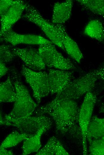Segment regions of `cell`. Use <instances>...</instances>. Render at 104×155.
Returning a JSON list of instances; mask_svg holds the SVG:
<instances>
[{"label":"cell","mask_w":104,"mask_h":155,"mask_svg":"<svg viewBox=\"0 0 104 155\" xmlns=\"http://www.w3.org/2000/svg\"><path fill=\"white\" fill-rule=\"evenodd\" d=\"M79 109L74 100H66L56 104L47 114L54 120L57 131L62 134H68L82 142L79 123Z\"/></svg>","instance_id":"1"},{"label":"cell","mask_w":104,"mask_h":155,"mask_svg":"<svg viewBox=\"0 0 104 155\" xmlns=\"http://www.w3.org/2000/svg\"><path fill=\"white\" fill-rule=\"evenodd\" d=\"M99 79L97 69L91 71L82 76L70 81L50 103L54 105L66 100L78 99L91 92Z\"/></svg>","instance_id":"2"},{"label":"cell","mask_w":104,"mask_h":155,"mask_svg":"<svg viewBox=\"0 0 104 155\" xmlns=\"http://www.w3.org/2000/svg\"><path fill=\"white\" fill-rule=\"evenodd\" d=\"M11 73L10 76L16 89V97L12 111L5 115L14 119L30 116L33 113L38 105L32 98L17 72L13 69Z\"/></svg>","instance_id":"3"},{"label":"cell","mask_w":104,"mask_h":155,"mask_svg":"<svg viewBox=\"0 0 104 155\" xmlns=\"http://www.w3.org/2000/svg\"><path fill=\"white\" fill-rule=\"evenodd\" d=\"M21 72L31 88L33 97L37 103H39L42 98L50 93L48 73L45 71L32 70L24 65L22 66Z\"/></svg>","instance_id":"4"},{"label":"cell","mask_w":104,"mask_h":155,"mask_svg":"<svg viewBox=\"0 0 104 155\" xmlns=\"http://www.w3.org/2000/svg\"><path fill=\"white\" fill-rule=\"evenodd\" d=\"M22 18L39 27L53 44L65 51L62 43L53 24L45 19L33 6L27 4Z\"/></svg>","instance_id":"5"},{"label":"cell","mask_w":104,"mask_h":155,"mask_svg":"<svg viewBox=\"0 0 104 155\" xmlns=\"http://www.w3.org/2000/svg\"><path fill=\"white\" fill-rule=\"evenodd\" d=\"M4 118L6 121V125L15 126L21 133L32 136L43 127L50 129L52 123L51 119L44 115L35 117L29 116L17 119L5 115Z\"/></svg>","instance_id":"6"},{"label":"cell","mask_w":104,"mask_h":155,"mask_svg":"<svg viewBox=\"0 0 104 155\" xmlns=\"http://www.w3.org/2000/svg\"><path fill=\"white\" fill-rule=\"evenodd\" d=\"M38 49L46 66L63 70L76 68L71 60L59 52L53 43L39 45Z\"/></svg>","instance_id":"7"},{"label":"cell","mask_w":104,"mask_h":155,"mask_svg":"<svg viewBox=\"0 0 104 155\" xmlns=\"http://www.w3.org/2000/svg\"><path fill=\"white\" fill-rule=\"evenodd\" d=\"M97 100L96 95L91 92H89L85 95L79 109V123L82 134V154L84 155L88 154L87 131Z\"/></svg>","instance_id":"8"},{"label":"cell","mask_w":104,"mask_h":155,"mask_svg":"<svg viewBox=\"0 0 104 155\" xmlns=\"http://www.w3.org/2000/svg\"><path fill=\"white\" fill-rule=\"evenodd\" d=\"M12 50L15 55L19 57L28 68L36 71L45 69L46 66L38 49L30 47H14Z\"/></svg>","instance_id":"9"},{"label":"cell","mask_w":104,"mask_h":155,"mask_svg":"<svg viewBox=\"0 0 104 155\" xmlns=\"http://www.w3.org/2000/svg\"><path fill=\"white\" fill-rule=\"evenodd\" d=\"M0 35L1 41L9 43L13 46L21 44L39 45L52 43L49 40L41 36L20 34L14 31L12 29Z\"/></svg>","instance_id":"10"},{"label":"cell","mask_w":104,"mask_h":155,"mask_svg":"<svg viewBox=\"0 0 104 155\" xmlns=\"http://www.w3.org/2000/svg\"><path fill=\"white\" fill-rule=\"evenodd\" d=\"M27 4L23 1L14 0L8 10L0 17V35L12 29L13 25L22 17Z\"/></svg>","instance_id":"11"},{"label":"cell","mask_w":104,"mask_h":155,"mask_svg":"<svg viewBox=\"0 0 104 155\" xmlns=\"http://www.w3.org/2000/svg\"><path fill=\"white\" fill-rule=\"evenodd\" d=\"M48 75L50 93L51 94L60 92L73 77L72 71L53 69L48 70Z\"/></svg>","instance_id":"12"},{"label":"cell","mask_w":104,"mask_h":155,"mask_svg":"<svg viewBox=\"0 0 104 155\" xmlns=\"http://www.w3.org/2000/svg\"><path fill=\"white\" fill-rule=\"evenodd\" d=\"M54 24L60 37L65 52L77 62L80 63L83 57V55L77 43L69 35L65 27L63 24Z\"/></svg>","instance_id":"13"},{"label":"cell","mask_w":104,"mask_h":155,"mask_svg":"<svg viewBox=\"0 0 104 155\" xmlns=\"http://www.w3.org/2000/svg\"><path fill=\"white\" fill-rule=\"evenodd\" d=\"M73 1L67 0L54 4L51 22L55 24H62L68 20L71 16Z\"/></svg>","instance_id":"14"},{"label":"cell","mask_w":104,"mask_h":155,"mask_svg":"<svg viewBox=\"0 0 104 155\" xmlns=\"http://www.w3.org/2000/svg\"><path fill=\"white\" fill-rule=\"evenodd\" d=\"M49 129L47 127H43L35 135L25 140L22 147V154L26 155L38 151L41 147V137L43 133Z\"/></svg>","instance_id":"15"},{"label":"cell","mask_w":104,"mask_h":155,"mask_svg":"<svg viewBox=\"0 0 104 155\" xmlns=\"http://www.w3.org/2000/svg\"><path fill=\"white\" fill-rule=\"evenodd\" d=\"M104 137V117L92 116L87 133V140H90Z\"/></svg>","instance_id":"16"},{"label":"cell","mask_w":104,"mask_h":155,"mask_svg":"<svg viewBox=\"0 0 104 155\" xmlns=\"http://www.w3.org/2000/svg\"><path fill=\"white\" fill-rule=\"evenodd\" d=\"M83 33L100 42H104V25L98 19L90 21L85 27Z\"/></svg>","instance_id":"17"},{"label":"cell","mask_w":104,"mask_h":155,"mask_svg":"<svg viewBox=\"0 0 104 155\" xmlns=\"http://www.w3.org/2000/svg\"><path fill=\"white\" fill-rule=\"evenodd\" d=\"M16 97V92L11 76L9 75L7 79L0 83V102H15Z\"/></svg>","instance_id":"18"},{"label":"cell","mask_w":104,"mask_h":155,"mask_svg":"<svg viewBox=\"0 0 104 155\" xmlns=\"http://www.w3.org/2000/svg\"><path fill=\"white\" fill-rule=\"evenodd\" d=\"M76 1L85 9L104 18V0H77Z\"/></svg>","instance_id":"19"},{"label":"cell","mask_w":104,"mask_h":155,"mask_svg":"<svg viewBox=\"0 0 104 155\" xmlns=\"http://www.w3.org/2000/svg\"><path fill=\"white\" fill-rule=\"evenodd\" d=\"M32 136L14 131L9 134L1 143L0 148H7L14 146L23 140Z\"/></svg>","instance_id":"20"},{"label":"cell","mask_w":104,"mask_h":155,"mask_svg":"<svg viewBox=\"0 0 104 155\" xmlns=\"http://www.w3.org/2000/svg\"><path fill=\"white\" fill-rule=\"evenodd\" d=\"M61 143L57 138L53 136L49 139L42 149L37 151L36 155H56Z\"/></svg>","instance_id":"21"},{"label":"cell","mask_w":104,"mask_h":155,"mask_svg":"<svg viewBox=\"0 0 104 155\" xmlns=\"http://www.w3.org/2000/svg\"><path fill=\"white\" fill-rule=\"evenodd\" d=\"M89 152L92 155H104V137L88 141Z\"/></svg>","instance_id":"22"},{"label":"cell","mask_w":104,"mask_h":155,"mask_svg":"<svg viewBox=\"0 0 104 155\" xmlns=\"http://www.w3.org/2000/svg\"><path fill=\"white\" fill-rule=\"evenodd\" d=\"M12 45L2 44L0 46V62L4 63L12 61L15 55L13 52Z\"/></svg>","instance_id":"23"},{"label":"cell","mask_w":104,"mask_h":155,"mask_svg":"<svg viewBox=\"0 0 104 155\" xmlns=\"http://www.w3.org/2000/svg\"><path fill=\"white\" fill-rule=\"evenodd\" d=\"M14 0H1L0 1V17L2 16L13 4Z\"/></svg>","instance_id":"24"},{"label":"cell","mask_w":104,"mask_h":155,"mask_svg":"<svg viewBox=\"0 0 104 155\" xmlns=\"http://www.w3.org/2000/svg\"><path fill=\"white\" fill-rule=\"evenodd\" d=\"M0 78L4 75L7 72L8 69L6 66L5 63L0 62Z\"/></svg>","instance_id":"25"},{"label":"cell","mask_w":104,"mask_h":155,"mask_svg":"<svg viewBox=\"0 0 104 155\" xmlns=\"http://www.w3.org/2000/svg\"><path fill=\"white\" fill-rule=\"evenodd\" d=\"M97 70L99 79L102 80L104 83V62L102 65Z\"/></svg>","instance_id":"26"},{"label":"cell","mask_w":104,"mask_h":155,"mask_svg":"<svg viewBox=\"0 0 104 155\" xmlns=\"http://www.w3.org/2000/svg\"><path fill=\"white\" fill-rule=\"evenodd\" d=\"M0 155H12L13 153L11 150H8L6 148H0Z\"/></svg>","instance_id":"27"},{"label":"cell","mask_w":104,"mask_h":155,"mask_svg":"<svg viewBox=\"0 0 104 155\" xmlns=\"http://www.w3.org/2000/svg\"><path fill=\"white\" fill-rule=\"evenodd\" d=\"M99 111L100 113L104 114V103L100 104L99 108Z\"/></svg>","instance_id":"28"},{"label":"cell","mask_w":104,"mask_h":155,"mask_svg":"<svg viewBox=\"0 0 104 155\" xmlns=\"http://www.w3.org/2000/svg\"></svg>","instance_id":"29"}]
</instances>
